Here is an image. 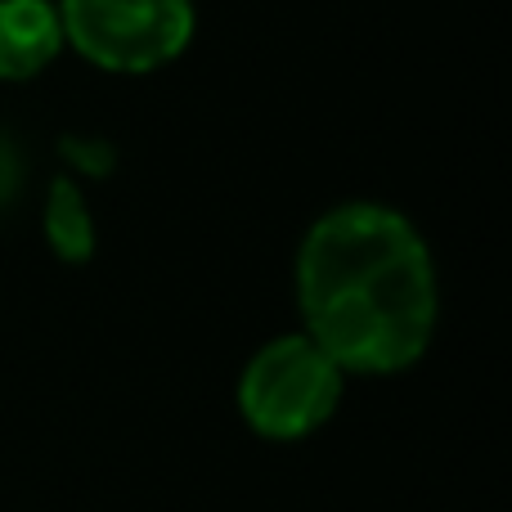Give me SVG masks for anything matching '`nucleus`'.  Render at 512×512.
Returning <instances> with one entry per match:
<instances>
[{
	"label": "nucleus",
	"mask_w": 512,
	"mask_h": 512,
	"mask_svg": "<svg viewBox=\"0 0 512 512\" xmlns=\"http://www.w3.org/2000/svg\"><path fill=\"white\" fill-rule=\"evenodd\" d=\"M301 333L342 373H405L427 355L441 315L436 265L409 216L382 203H342L297 248Z\"/></svg>",
	"instance_id": "f257e3e1"
},
{
	"label": "nucleus",
	"mask_w": 512,
	"mask_h": 512,
	"mask_svg": "<svg viewBox=\"0 0 512 512\" xmlns=\"http://www.w3.org/2000/svg\"><path fill=\"white\" fill-rule=\"evenodd\" d=\"M342 364L306 333L265 342L239 373V414L265 441H301L342 405Z\"/></svg>",
	"instance_id": "f03ea898"
},
{
	"label": "nucleus",
	"mask_w": 512,
	"mask_h": 512,
	"mask_svg": "<svg viewBox=\"0 0 512 512\" xmlns=\"http://www.w3.org/2000/svg\"><path fill=\"white\" fill-rule=\"evenodd\" d=\"M59 23L63 45L99 72L144 77L189 50L198 9L194 0H59Z\"/></svg>",
	"instance_id": "7ed1b4c3"
},
{
	"label": "nucleus",
	"mask_w": 512,
	"mask_h": 512,
	"mask_svg": "<svg viewBox=\"0 0 512 512\" xmlns=\"http://www.w3.org/2000/svg\"><path fill=\"white\" fill-rule=\"evenodd\" d=\"M63 23L54 0H0V81H32L59 59Z\"/></svg>",
	"instance_id": "20e7f679"
},
{
	"label": "nucleus",
	"mask_w": 512,
	"mask_h": 512,
	"mask_svg": "<svg viewBox=\"0 0 512 512\" xmlns=\"http://www.w3.org/2000/svg\"><path fill=\"white\" fill-rule=\"evenodd\" d=\"M45 239L59 261H90L95 252V221H90V207L81 198V189L72 185L68 176H59L50 185V198H45Z\"/></svg>",
	"instance_id": "39448f33"
}]
</instances>
